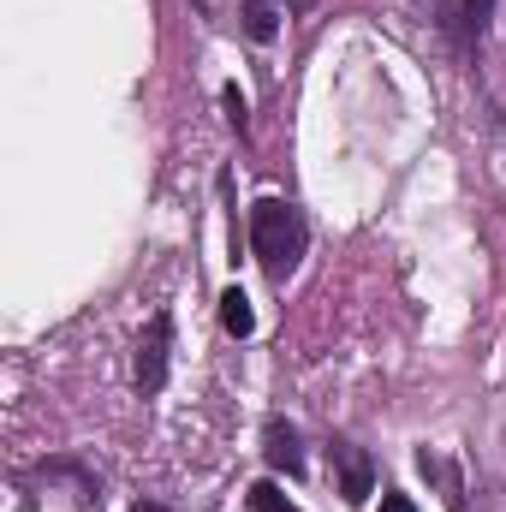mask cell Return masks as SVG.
<instances>
[{
  "instance_id": "cell-4",
  "label": "cell",
  "mask_w": 506,
  "mask_h": 512,
  "mask_svg": "<svg viewBox=\"0 0 506 512\" xmlns=\"http://www.w3.org/2000/svg\"><path fill=\"white\" fill-rule=\"evenodd\" d=\"M334 459H340V489H346V501L364 507V501L376 495V465H370V453H358V447H334Z\"/></svg>"
},
{
  "instance_id": "cell-6",
  "label": "cell",
  "mask_w": 506,
  "mask_h": 512,
  "mask_svg": "<svg viewBox=\"0 0 506 512\" xmlns=\"http://www.w3.org/2000/svg\"><path fill=\"white\" fill-rule=\"evenodd\" d=\"M489 18H495V0H465V6H459V36H465V48L489 36Z\"/></svg>"
},
{
  "instance_id": "cell-2",
  "label": "cell",
  "mask_w": 506,
  "mask_h": 512,
  "mask_svg": "<svg viewBox=\"0 0 506 512\" xmlns=\"http://www.w3.org/2000/svg\"><path fill=\"white\" fill-rule=\"evenodd\" d=\"M167 352H173V316L155 310L149 328H143V340H137V393L143 399L161 393V382H167Z\"/></svg>"
},
{
  "instance_id": "cell-5",
  "label": "cell",
  "mask_w": 506,
  "mask_h": 512,
  "mask_svg": "<svg viewBox=\"0 0 506 512\" xmlns=\"http://www.w3.org/2000/svg\"><path fill=\"white\" fill-rule=\"evenodd\" d=\"M221 328H227L233 340H251V334H256V310H251V298H245L239 286H227V292H221Z\"/></svg>"
},
{
  "instance_id": "cell-1",
  "label": "cell",
  "mask_w": 506,
  "mask_h": 512,
  "mask_svg": "<svg viewBox=\"0 0 506 512\" xmlns=\"http://www.w3.org/2000/svg\"><path fill=\"white\" fill-rule=\"evenodd\" d=\"M251 251L268 268V280H286L304 251H310V227H304V209L286 203V197H262L251 203Z\"/></svg>"
},
{
  "instance_id": "cell-8",
  "label": "cell",
  "mask_w": 506,
  "mask_h": 512,
  "mask_svg": "<svg viewBox=\"0 0 506 512\" xmlns=\"http://www.w3.org/2000/svg\"><path fill=\"white\" fill-rule=\"evenodd\" d=\"M251 512H304V507H292L280 483H251Z\"/></svg>"
},
{
  "instance_id": "cell-9",
  "label": "cell",
  "mask_w": 506,
  "mask_h": 512,
  "mask_svg": "<svg viewBox=\"0 0 506 512\" xmlns=\"http://www.w3.org/2000/svg\"><path fill=\"white\" fill-rule=\"evenodd\" d=\"M221 102H227V120L245 131V96H239V84H227V90H221Z\"/></svg>"
},
{
  "instance_id": "cell-7",
  "label": "cell",
  "mask_w": 506,
  "mask_h": 512,
  "mask_svg": "<svg viewBox=\"0 0 506 512\" xmlns=\"http://www.w3.org/2000/svg\"><path fill=\"white\" fill-rule=\"evenodd\" d=\"M245 30H251V42H274L280 6H274V0H245Z\"/></svg>"
},
{
  "instance_id": "cell-10",
  "label": "cell",
  "mask_w": 506,
  "mask_h": 512,
  "mask_svg": "<svg viewBox=\"0 0 506 512\" xmlns=\"http://www.w3.org/2000/svg\"><path fill=\"white\" fill-rule=\"evenodd\" d=\"M381 512H417V507H411V495H381Z\"/></svg>"
},
{
  "instance_id": "cell-3",
  "label": "cell",
  "mask_w": 506,
  "mask_h": 512,
  "mask_svg": "<svg viewBox=\"0 0 506 512\" xmlns=\"http://www.w3.org/2000/svg\"><path fill=\"white\" fill-rule=\"evenodd\" d=\"M262 453H268L274 471L304 477V441H298V429H292L286 417H268V429H262Z\"/></svg>"
}]
</instances>
